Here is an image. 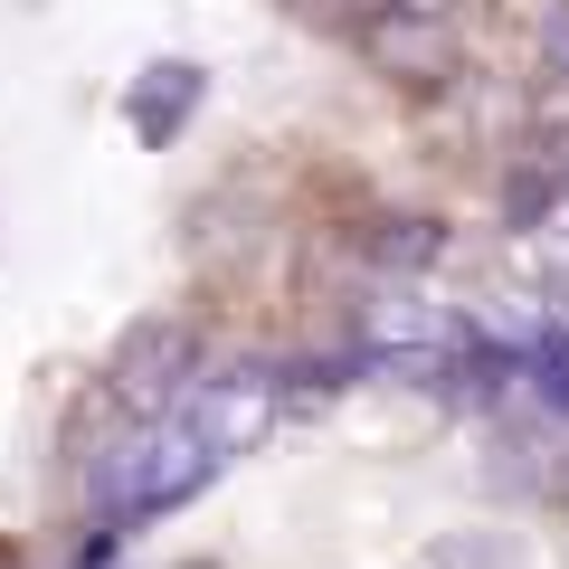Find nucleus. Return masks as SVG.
I'll use <instances>...</instances> for the list:
<instances>
[{"label": "nucleus", "mask_w": 569, "mask_h": 569, "mask_svg": "<svg viewBox=\"0 0 569 569\" xmlns=\"http://www.w3.org/2000/svg\"><path fill=\"white\" fill-rule=\"evenodd\" d=\"M219 466H228L219 437L171 399V408H142L114 447L96 456L86 493H96V512H114V522H123V512H162V503H181V493H200Z\"/></svg>", "instance_id": "f257e3e1"}, {"label": "nucleus", "mask_w": 569, "mask_h": 569, "mask_svg": "<svg viewBox=\"0 0 569 569\" xmlns=\"http://www.w3.org/2000/svg\"><path fill=\"white\" fill-rule=\"evenodd\" d=\"M181 408L219 437V456H238V447H257L266 418H276V370H200V380L181 389Z\"/></svg>", "instance_id": "f03ea898"}, {"label": "nucleus", "mask_w": 569, "mask_h": 569, "mask_svg": "<svg viewBox=\"0 0 569 569\" xmlns=\"http://www.w3.org/2000/svg\"><path fill=\"white\" fill-rule=\"evenodd\" d=\"M370 58L399 77H437L447 67V0H389L370 20Z\"/></svg>", "instance_id": "7ed1b4c3"}, {"label": "nucleus", "mask_w": 569, "mask_h": 569, "mask_svg": "<svg viewBox=\"0 0 569 569\" xmlns=\"http://www.w3.org/2000/svg\"><path fill=\"white\" fill-rule=\"evenodd\" d=\"M114 389L133 408H171L190 389V332L181 323H152V332H133L123 342V361H114Z\"/></svg>", "instance_id": "20e7f679"}, {"label": "nucleus", "mask_w": 569, "mask_h": 569, "mask_svg": "<svg viewBox=\"0 0 569 569\" xmlns=\"http://www.w3.org/2000/svg\"><path fill=\"white\" fill-rule=\"evenodd\" d=\"M447 305H418V295H399V305H380L370 313V342L380 351H418V342H447Z\"/></svg>", "instance_id": "39448f33"}, {"label": "nucleus", "mask_w": 569, "mask_h": 569, "mask_svg": "<svg viewBox=\"0 0 569 569\" xmlns=\"http://www.w3.org/2000/svg\"><path fill=\"white\" fill-rule=\"evenodd\" d=\"M550 67L569 77V0H560V20H550Z\"/></svg>", "instance_id": "423d86ee"}, {"label": "nucleus", "mask_w": 569, "mask_h": 569, "mask_svg": "<svg viewBox=\"0 0 569 569\" xmlns=\"http://www.w3.org/2000/svg\"><path fill=\"white\" fill-rule=\"evenodd\" d=\"M550 276H560V284H569V219H560V228H550Z\"/></svg>", "instance_id": "0eeeda50"}]
</instances>
